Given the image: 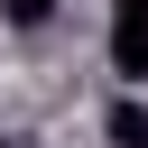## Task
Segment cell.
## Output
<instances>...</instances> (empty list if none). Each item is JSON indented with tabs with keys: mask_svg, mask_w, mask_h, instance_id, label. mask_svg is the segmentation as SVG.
Masks as SVG:
<instances>
[{
	"mask_svg": "<svg viewBox=\"0 0 148 148\" xmlns=\"http://www.w3.org/2000/svg\"><path fill=\"white\" fill-rule=\"evenodd\" d=\"M0 18H9V28H46V18H56V0H0Z\"/></svg>",
	"mask_w": 148,
	"mask_h": 148,
	"instance_id": "cell-3",
	"label": "cell"
},
{
	"mask_svg": "<svg viewBox=\"0 0 148 148\" xmlns=\"http://www.w3.org/2000/svg\"><path fill=\"white\" fill-rule=\"evenodd\" d=\"M111 74L148 83V0H111Z\"/></svg>",
	"mask_w": 148,
	"mask_h": 148,
	"instance_id": "cell-1",
	"label": "cell"
},
{
	"mask_svg": "<svg viewBox=\"0 0 148 148\" xmlns=\"http://www.w3.org/2000/svg\"><path fill=\"white\" fill-rule=\"evenodd\" d=\"M0 148H18V139H0Z\"/></svg>",
	"mask_w": 148,
	"mask_h": 148,
	"instance_id": "cell-4",
	"label": "cell"
},
{
	"mask_svg": "<svg viewBox=\"0 0 148 148\" xmlns=\"http://www.w3.org/2000/svg\"><path fill=\"white\" fill-rule=\"evenodd\" d=\"M102 139L111 148H148V102H111L102 111Z\"/></svg>",
	"mask_w": 148,
	"mask_h": 148,
	"instance_id": "cell-2",
	"label": "cell"
}]
</instances>
